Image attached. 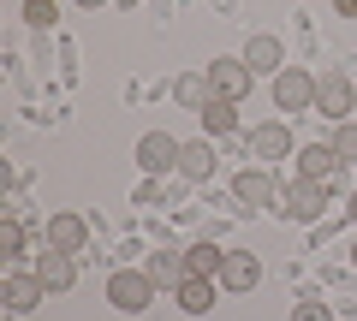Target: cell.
I'll return each mask as SVG.
<instances>
[{
    "mask_svg": "<svg viewBox=\"0 0 357 321\" xmlns=\"http://www.w3.org/2000/svg\"><path fill=\"white\" fill-rule=\"evenodd\" d=\"M316 113H321V119H333V125L357 113V84H351V77L340 72V65L316 77Z\"/></svg>",
    "mask_w": 357,
    "mask_h": 321,
    "instance_id": "1",
    "label": "cell"
},
{
    "mask_svg": "<svg viewBox=\"0 0 357 321\" xmlns=\"http://www.w3.org/2000/svg\"><path fill=\"white\" fill-rule=\"evenodd\" d=\"M155 292H161V285H155L143 268H119V274H107V304L126 309V315H143Z\"/></svg>",
    "mask_w": 357,
    "mask_h": 321,
    "instance_id": "2",
    "label": "cell"
},
{
    "mask_svg": "<svg viewBox=\"0 0 357 321\" xmlns=\"http://www.w3.org/2000/svg\"><path fill=\"white\" fill-rule=\"evenodd\" d=\"M328 185H316V179H280V214H292V220H321L328 214Z\"/></svg>",
    "mask_w": 357,
    "mask_h": 321,
    "instance_id": "3",
    "label": "cell"
},
{
    "mask_svg": "<svg viewBox=\"0 0 357 321\" xmlns=\"http://www.w3.org/2000/svg\"><path fill=\"white\" fill-rule=\"evenodd\" d=\"M274 107H280V113H310V107H316V77H310L304 65L274 72Z\"/></svg>",
    "mask_w": 357,
    "mask_h": 321,
    "instance_id": "4",
    "label": "cell"
},
{
    "mask_svg": "<svg viewBox=\"0 0 357 321\" xmlns=\"http://www.w3.org/2000/svg\"><path fill=\"white\" fill-rule=\"evenodd\" d=\"M250 65H244V54H238V60H232V54H227V60H208V84H215V95H220V102H244V95H250Z\"/></svg>",
    "mask_w": 357,
    "mask_h": 321,
    "instance_id": "5",
    "label": "cell"
},
{
    "mask_svg": "<svg viewBox=\"0 0 357 321\" xmlns=\"http://www.w3.org/2000/svg\"><path fill=\"white\" fill-rule=\"evenodd\" d=\"M340 155H333V143H310V149H298V179H316V185H340Z\"/></svg>",
    "mask_w": 357,
    "mask_h": 321,
    "instance_id": "6",
    "label": "cell"
},
{
    "mask_svg": "<svg viewBox=\"0 0 357 321\" xmlns=\"http://www.w3.org/2000/svg\"><path fill=\"white\" fill-rule=\"evenodd\" d=\"M178 149L185 143L173 137V131H143V143H137V161H143V173H167V167H178Z\"/></svg>",
    "mask_w": 357,
    "mask_h": 321,
    "instance_id": "7",
    "label": "cell"
},
{
    "mask_svg": "<svg viewBox=\"0 0 357 321\" xmlns=\"http://www.w3.org/2000/svg\"><path fill=\"white\" fill-rule=\"evenodd\" d=\"M232 196H238L244 208H268L274 196H280V179H274L268 167H244L238 179H232Z\"/></svg>",
    "mask_w": 357,
    "mask_h": 321,
    "instance_id": "8",
    "label": "cell"
},
{
    "mask_svg": "<svg viewBox=\"0 0 357 321\" xmlns=\"http://www.w3.org/2000/svg\"><path fill=\"white\" fill-rule=\"evenodd\" d=\"M84 244H89V220H84V214H72V208L48 214V250H66V256H77Z\"/></svg>",
    "mask_w": 357,
    "mask_h": 321,
    "instance_id": "9",
    "label": "cell"
},
{
    "mask_svg": "<svg viewBox=\"0 0 357 321\" xmlns=\"http://www.w3.org/2000/svg\"><path fill=\"white\" fill-rule=\"evenodd\" d=\"M143 274H149V280L161 285V292H178V285L191 280V256H185V250H155Z\"/></svg>",
    "mask_w": 357,
    "mask_h": 321,
    "instance_id": "10",
    "label": "cell"
},
{
    "mask_svg": "<svg viewBox=\"0 0 357 321\" xmlns=\"http://www.w3.org/2000/svg\"><path fill=\"white\" fill-rule=\"evenodd\" d=\"M6 309H13V315H30V309L42 304V297H48V285H42V274L30 268V274H6Z\"/></svg>",
    "mask_w": 357,
    "mask_h": 321,
    "instance_id": "11",
    "label": "cell"
},
{
    "mask_svg": "<svg viewBox=\"0 0 357 321\" xmlns=\"http://www.w3.org/2000/svg\"><path fill=\"white\" fill-rule=\"evenodd\" d=\"M256 280H262V262L250 256V250H227V268H220V292H256Z\"/></svg>",
    "mask_w": 357,
    "mask_h": 321,
    "instance_id": "12",
    "label": "cell"
},
{
    "mask_svg": "<svg viewBox=\"0 0 357 321\" xmlns=\"http://www.w3.org/2000/svg\"><path fill=\"white\" fill-rule=\"evenodd\" d=\"M250 155H256V161H286V155H292V131H286L280 119L256 125L250 131Z\"/></svg>",
    "mask_w": 357,
    "mask_h": 321,
    "instance_id": "13",
    "label": "cell"
},
{
    "mask_svg": "<svg viewBox=\"0 0 357 321\" xmlns=\"http://www.w3.org/2000/svg\"><path fill=\"white\" fill-rule=\"evenodd\" d=\"M244 65L250 72H286V42L280 36H250L244 42Z\"/></svg>",
    "mask_w": 357,
    "mask_h": 321,
    "instance_id": "14",
    "label": "cell"
},
{
    "mask_svg": "<svg viewBox=\"0 0 357 321\" xmlns=\"http://www.w3.org/2000/svg\"><path fill=\"white\" fill-rule=\"evenodd\" d=\"M36 274H42V285H48V292H72V285H77V262L66 256V250L36 256Z\"/></svg>",
    "mask_w": 357,
    "mask_h": 321,
    "instance_id": "15",
    "label": "cell"
},
{
    "mask_svg": "<svg viewBox=\"0 0 357 321\" xmlns=\"http://www.w3.org/2000/svg\"><path fill=\"white\" fill-rule=\"evenodd\" d=\"M178 309H185V315H208V309H215V280H203V274H191V280L178 285Z\"/></svg>",
    "mask_w": 357,
    "mask_h": 321,
    "instance_id": "16",
    "label": "cell"
},
{
    "mask_svg": "<svg viewBox=\"0 0 357 321\" xmlns=\"http://www.w3.org/2000/svg\"><path fill=\"white\" fill-rule=\"evenodd\" d=\"M173 173H185L191 185H203L208 173H215V149H208V143H185V149H178V167H173Z\"/></svg>",
    "mask_w": 357,
    "mask_h": 321,
    "instance_id": "17",
    "label": "cell"
},
{
    "mask_svg": "<svg viewBox=\"0 0 357 321\" xmlns=\"http://www.w3.org/2000/svg\"><path fill=\"white\" fill-rule=\"evenodd\" d=\"M197 113H203V131L208 137H232V131H238V102H208V107H197Z\"/></svg>",
    "mask_w": 357,
    "mask_h": 321,
    "instance_id": "18",
    "label": "cell"
},
{
    "mask_svg": "<svg viewBox=\"0 0 357 321\" xmlns=\"http://www.w3.org/2000/svg\"><path fill=\"white\" fill-rule=\"evenodd\" d=\"M185 256H191V274H203V280H220V268H227V250L208 244V238H197Z\"/></svg>",
    "mask_w": 357,
    "mask_h": 321,
    "instance_id": "19",
    "label": "cell"
},
{
    "mask_svg": "<svg viewBox=\"0 0 357 321\" xmlns=\"http://www.w3.org/2000/svg\"><path fill=\"white\" fill-rule=\"evenodd\" d=\"M173 95H178L185 107H208V102H215V84H208V72H185V77L173 84Z\"/></svg>",
    "mask_w": 357,
    "mask_h": 321,
    "instance_id": "20",
    "label": "cell"
},
{
    "mask_svg": "<svg viewBox=\"0 0 357 321\" xmlns=\"http://www.w3.org/2000/svg\"><path fill=\"white\" fill-rule=\"evenodd\" d=\"M0 256H6V262H18V256H24V226H18L13 214L0 220Z\"/></svg>",
    "mask_w": 357,
    "mask_h": 321,
    "instance_id": "21",
    "label": "cell"
},
{
    "mask_svg": "<svg viewBox=\"0 0 357 321\" xmlns=\"http://www.w3.org/2000/svg\"><path fill=\"white\" fill-rule=\"evenodd\" d=\"M328 143H333V155H340V161H357V119H340Z\"/></svg>",
    "mask_w": 357,
    "mask_h": 321,
    "instance_id": "22",
    "label": "cell"
},
{
    "mask_svg": "<svg viewBox=\"0 0 357 321\" xmlns=\"http://www.w3.org/2000/svg\"><path fill=\"white\" fill-rule=\"evenodd\" d=\"M54 18H60L54 0H24V24H30V30H54Z\"/></svg>",
    "mask_w": 357,
    "mask_h": 321,
    "instance_id": "23",
    "label": "cell"
},
{
    "mask_svg": "<svg viewBox=\"0 0 357 321\" xmlns=\"http://www.w3.org/2000/svg\"><path fill=\"white\" fill-rule=\"evenodd\" d=\"M292 321H333V309H328V304H298Z\"/></svg>",
    "mask_w": 357,
    "mask_h": 321,
    "instance_id": "24",
    "label": "cell"
},
{
    "mask_svg": "<svg viewBox=\"0 0 357 321\" xmlns=\"http://www.w3.org/2000/svg\"><path fill=\"white\" fill-rule=\"evenodd\" d=\"M149 203H161V185H155L149 173H143V185H137V208H149Z\"/></svg>",
    "mask_w": 357,
    "mask_h": 321,
    "instance_id": "25",
    "label": "cell"
},
{
    "mask_svg": "<svg viewBox=\"0 0 357 321\" xmlns=\"http://www.w3.org/2000/svg\"><path fill=\"white\" fill-rule=\"evenodd\" d=\"M333 13H345V18H357V0H333Z\"/></svg>",
    "mask_w": 357,
    "mask_h": 321,
    "instance_id": "26",
    "label": "cell"
},
{
    "mask_svg": "<svg viewBox=\"0 0 357 321\" xmlns=\"http://www.w3.org/2000/svg\"><path fill=\"white\" fill-rule=\"evenodd\" d=\"M72 6H84V13H96V6H107V0H72Z\"/></svg>",
    "mask_w": 357,
    "mask_h": 321,
    "instance_id": "27",
    "label": "cell"
},
{
    "mask_svg": "<svg viewBox=\"0 0 357 321\" xmlns=\"http://www.w3.org/2000/svg\"><path fill=\"white\" fill-rule=\"evenodd\" d=\"M351 220H357V191H351Z\"/></svg>",
    "mask_w": 357,
    "mask_h": 321,
    "instance_id": "28",
    "label": "cell"
},
{
    "mask_svg": "<svg viewBox=\"0 0 357 321\" xmlns=\"http://www.w3.org/2000/svg\"><path fill=\"white\" fill-rule=\"evenodd\" d=\"M351 268H357V244H351Z\"/></svg>",
    "mask_w": 357,
    "mask_h": 321,
    "instance_id": "29",
    "label": "cell"
},
{
    "mask_svg": "<svg viewBox=\"0 0 357 321\" xmlns=\"http://www.w3.org/2000/svg\"><path fill=\"white\" fill-rule=\"evenodd\" d=\"M119 6H137V0H119Z\"/></svg>",
    "mask_w": 357,
    "mask_h": 321,
    "instance_id": "30",
    "label": "cell"
},
{
    "mask_svg": "<svg viewBox=\"0 0 357 321\" xmlns=\"http://www.w3.org/2000/svg\"><path fill=\"white\" fill-rule=\"evenodd\" d=\"M351 119H357V113H351Z\"/></svg>",
    "mask_w": 357,
    "mask_h": 321,
    "instance_id": "31",
    "label": "cell"
}]
</instances>
